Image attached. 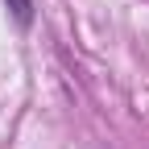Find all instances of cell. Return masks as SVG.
Returning <instances> with one entry per match:
<instances>
[{"label": "cell", "instance_id": "cell-1", "mask_svg": "<svg viewBox=\"0 0 149 149\" xmlns=\"http://www.w3.org/2000/svg\"><path fill=\"white\" fill-rule=\"evenodd\" d=\"M8 8H13V17L21 25H29V17H33V4H29V0H8Z\"/></svg>", "mask_w": 149, "mask_h": 149}]
</instances>
